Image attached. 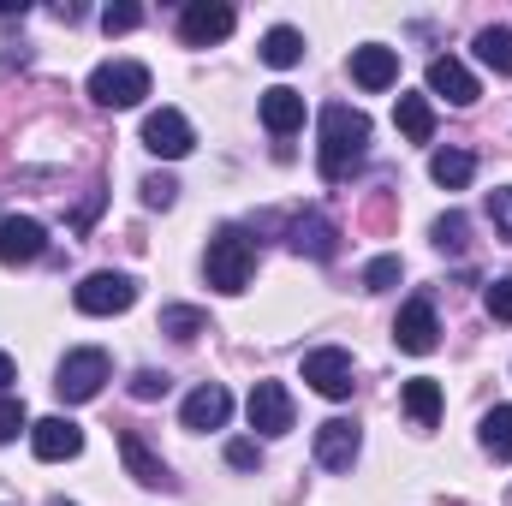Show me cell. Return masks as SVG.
I'll list each match as a JSON object with an SVG mask.
<instances>
[{"mask_svg":"<svg viewBox=\"0 0 512 506\" xmlns=\"http://www.w3.org/2000/svg\"><path fill=\"white\" fill-rule=\"evenodd\" d=\"M227 465L251 471V465H256V441H233V447H227Z\"/></svg>","mask_w":512,"mask_h":506,"instance_id":"cell-35","label":"cell"},{"mask_svg":"<svg viewBox=\"0 0 512 506\" xmlns=\"http://www.w3.org/2000/svg\"><path fill=\"white\" fill-rule=\"evenodd\" d=\"M12 381H18V364H12V352H0V393H6Z\"/></svg>","mask_w":512,"mask_h":506,"instance_id":"cell-36","label":"cell"},{"mask_svg":"<svg viewBox=\"0 0 512 506\" xmlns=\"http://www.w3.org/2000/svg\"><path fill=\"white\" fill-rule=\"evenodd\" d=\"M364 149H370V114H358L346 102H328L322 108V149H316L322 179L328 185L334 179H352V167L364 161Z\"/></svg>","mask_w":512,"mask_h":506,"instance_id":"cell-1","label":"cell"},{"mask_svg":"<svg viewBox=\"0 0 512 506\" xmlns=\"http://www.w3.org/2000/svg\"><path fill=\"white\" fill-rule=\"evenodd\" d=\"M393 126L405 131L411 143H429V137H435V108H429V96H399Z\"/></svg>","mask_w":512,"mask_h":506,"instance_id":"cell-22","label":"cell"},{"mask_svg":"<svg viewBox=\"0 0 512 506\" xmlns=\"http://www.w3.org/2000/svg\"><path fill=\"white\" fill-rule=\"evenodd\" d=\"M489 221H495V233L512 245V185H501V191H489Z\"/></svg>","mask_w":512,"mask_h":506,"instance_id":"cell-31","label":"cell"},{"mask_svg":"<svg viewBox=\"0 0 512 506\" xmlns=\"http://www.w3.org/2000/svg\"><path fill=\"white\" fill-rule=\"evenodd\" d=\"M393 346L411 352V358H423V352L441 346V322H435V304H429V298H411V304L399 310V322H393Z\"/></svg>","mask_w":512,"mask_h":506,"instance_id":"cell-9","label":"cell"},{"mask_svg":"<svg viewBox=\"0 0 512 506\" xmlns=\"http://www.w3.org/2000/svg\"><path fill=\"white\" fill-rule=\"evenodd\" d=\"M483 310H489L495 322H512V274H507V280H495V286L483 292Z\"/></svg>","mask_w":512,"mask_h":506,"instance_id":"cell-32","label":"cell"},{"mask_svg":"<svg viewBox=\"0 0 512 506\" xmlns=\"http://www.w3.org/2000/svg\"><path fill=\"white\" fill-rule=\"evenodd\" d=\"M245 411H251V429H256V435H286V429L298 423L292 393H286L280 381H256L251 399H245Z\"/></svg>","mask_w":512,"mask_h":506,"instance_id":"cell-10","label":"cell"},{"mask_svg":"<svg viewBox=\"0 0 512 506\" xmlns=\"http://www.w3.org/2000/svg\"><path fill=\"white\" fill-rule=\"evenodd\" d=\"M477 60H483V66H495L501 78H512V30H501V24L477 30Z\"/></svg>","mask_w":512,"mask_h":506,"instance_id":"cell-25","label":"cell"},{"mask_svg":"<svg viewBox=\"0 0 512 506\" xmlns=\"http://www.w3.org/2000/svg\"><path fill=\"white\" fill-rule=\"evenodd\" d=\"M405 411H411L417 429H435V417H441V381H429V376L405 381Z\"/></svg>","mask_w":512,"mask_h":506,"instance_id":"cell-23","label":"cell"},{"mask_svg":"<svg viewBox=\"0 0 512 506\" xmlns=\"http://www.w3.org/2000/svg\"><path fill=\"white\" fill-rule=\"evenodd\" d=\"M42 251H48V233H42V221H30V215H6V221H0V262H6V268H18V262H36Z\"/></svg>","mask_w":512,"mask_h":506,"instance_id":"cell-14","label":"cell"},{"mask_svg":"<svg viewBox=\"0 0 512 506\" xmlns=\"http://www.w3.org/2000/svg\"><path fill=\"white\" fill-rule=\"evenodd\" d=\"M227 417H233V393H227L221 381L191 387V393H185V405H179V423H185V429H221Z\"/></svg>","mask_w":512,"mask_h":506,"instance_id":"cell-13","label":"cell"},{"mask_svg":"<svg viewBox=\"0 0 512 506\" xmlns=\"http://www.w3.org/2000/svg\"><path fill=\"white\" fill-rule=\"evenodd\" d=\"M54 506H66V501H54Z\"/></svg>","mask_w":512,"mask_h":506,"instance_id":"cell-37","label":"cell"},{"mask_svg":"<svg viewBox=\"0 0 512 506\" xmlns=\"http://www.w3.org/2000/svg\"><path fill=\"white\" fill-rule=\"evenodd\" d=\"M137 24H143V6H137V0H120V6L102 12V30H108V36H126V30H137Z\"/></svg>","mask_w":512,"mask_h":506,"instance_id":"cell-28","label":"cell"},{"mask_svg":"<svg viewBox=\"0 0 512 506\" xmlns=\"http://www.w3.org/2000/svg\"><path fill=\"white\" fill-rule=\"evenodd\" d=\"M161 334H173L179 346H191L197 334H209V316L191 310V304H173V310H161Z\"/></svg>","mask_w":512,"mask_h":506,"instance_id":"cell-26","label":"cell"},{"mask_svg":"<svg viewBox=\"0 0 512 506\" xmlns=\"http://www.w3.org/2000/svg\"><path fill=\"white\" fill-rule=\"evenodd\" d=\"M304 381L322 393V399H352V352H340V346H316L310 358H304Z\"/></svg>","mask_w":512,"mask_h":506,"instance_id":"cell-7","label":"cell"},{"mask_svg":"<svg viewBox=\"0 0 512 506\" xmlns=\"http://www.w3.org/2000/svg\"><path fill=\"white\" fill-rule=\"evenodd\" d=\"M108 352L102 346H78V352H66L60 358V370H54V393L66 399V405H90L102 387H108Z\"/></svg>","mask_w":512,"mask_h":506,"instance_id":"cell-3","label":"cell"},{"mask_svg":"<svg viewBox=\"0 0 512 506\" xmlns=\"http://www.w3.org/2000/svg\"><path fill=\"white\" fill-rule=\"evenodd\" d=\"M358 447H364V435H358L352 417H328L316 429V465L322 471H352L358 465Z\"/></svg>","mask_w":512,"mask_h":506,"instance_id":"cell-12","label":"cell"},{"mask_svg":"<svg viewBox=\"0 0 512 506\" xmlns=\"http://www.w3.org/2000/svg\"><path fill=\"white\" fill-rule=\"evenodd\" d=\"M292 251L310 256V262H328V256L340 251V227H334L328 215H316V209H310V215H298V221H292Z\"/></svg>","mask_w":512,"mask_h":506,"instance_id":"cell-17","label":"cell"},{"mask_svg":"<svg viewBox=\"0 0 512 506\" xmlns=\"http://www.w3.org/2000/svg\"><path fill=\"white\" fill-rule=\"evenodd\" d=\"M120 459H126V471L143 483V489H173V471H167V465L143 447V435H131V429L120 435Z\"/></svg>","mask_w":512,"mask_h":506,"instance_id":"cell-19","label":"cell"},{"mask_svg":"<svg viewBox=\"0 0 512 506\" xmlns=\"http://www.w3.org/2000/svg\"><path fill=\"white\" fill-rule=\"evenodd\" d=\"M429 90L435 96H447L453 108H471L483 90H477V78H471V66L465 60H453V54H441V60H429Z\"/></svg>","mask_w":512,"mask_h":506,"instance_id":"cell-16","label":"cell"},{"mask_svg":"<svg viewBox=\"0 0 512 506\" xmlns=\"http://www.w3.org/2000/svg\"><path fill=\"white\" fill-rule=\"evenodd\" d=\"M262 126L274 131V137H292V131L304 126V96H298V90H286V84L262 90Z\"/></svg>","mask_w":512,"mask_h":506,"instance_id":"cell-18","label":"cell"},{"mask_svg":"<svg viewBox=\"0 0 512 506\" xmlns=\"http://www.w3.org/2000/svg\"><path fill=\"white\" fill-rule=\"evenodd\" d=\"M352 84H358V90H393V84H399V54L382 48V42L352 48Z\"/></svg>","mask_w":512,"mask_h":506,"instance_id":"cell-15","label":"cell"},{"mask_svg":"<svg viewBox=\"0 0 512 506\" xmlns=\"http://www.w3.org/2000/svg\"><path fill=\"white\" fill-rule=\"evenodd\" d=\"M179 36H185L191 48L227 42V36H233V6H227V0H191V6L179 12Z\"/></svg>","mask_w":512,"mask_h":506,"instance_id":"cell-8","label":"cell"},{"mask_svg":"<svg viewBox=\"0 0 512 506\" xmlns=\"http://www.w3.org/2000/svg\"><path fill=\"white\" fill-rule=\"evenodd\" d=\"M203 274H209V286H215V292H245V286H251V274H256V245L239 233V227H221V233L209 239Z\"/></svg>","mask_w":512,"mask_h":506,"instance_id":"cell-2","label":"cell"},{"mask_svg":"<svg viewBox=\"0 0 512 506\" xmlns=\"http://www.w3.org/2000/svg\"><path fill=\"white\" fill-rule=\"evenodd\" d=\"M256 54H262V66L286 72V66H298V60H304V36H298L292 24H274V30L262 36V48H256Z\"/></svg>","mask_w":512,"mask_h":506,"instance_id":"cell-20","label":"cell"},{"mask_svg":"<svg viewBox=\"0 0 512 506\" xmlns=\"http://www.w3.org/2000/svg\"><path fill=\"white\" fill-rule=\"evenodd\" d=\"M72 304H78L84 316H126L131 304H137V280H131V274H114V268L84 274L78 292H72Z\"/></svg>","mask_w":512,"mask_h":506,"instance_id":"cell-5","label":"cell"},{"mask_svg":"<svg viewBox=\"0 0 512 506\" xmlns=\"http://www.w3.org/2000/svg\"><path fill=\"white\" fill-rule=\"evenodd\" d=\"M393 280H399V256H376V262L364 268V286H370V292H387Z\"/></svg>","mask_w":512,"mask_h":506,"instance_id":"cell-33","label":"cell"},{"mask_svg":"<svg viewBox=\"0 0 512 506\" xmlns=\"http://www.w3.org/2000/svg\"><path fill=\"white\" fill-rule=\"evenodd\" d=\"M143 203H149V209H173V203H179V185H173L167 173H149V179H143Z\"/></svg>","mask_w":512,"mask_h":506,"instance_id":"cell-30","label":"cell"},{"mask_svg":"<svg viewBox=\"0 0 512 506\" xmlns=\"http://www.w3.org/2000/svg\"><path fill=\"white\" fill-rule=\"evenodd\" d=\"M471 173H477V161H471L465 149H435V155H429V179L447 185V191H465Z\"/></svg>","mask_w":512,"mask_h":506,"instance_id":"cell-21","label":"cell"},{"mask_svg":"<svg viewBox=\"0 0 512 506\" xmlns=\"http://www.w3.org/2000/svg\"><path fill=\"white\" fill-rule=\"evenodd\" d=\"M143 149L161 155V161H185V155L197 149V131H191V120H185L179 108H155V114L143 120Z\"/></svg>","mask_w":512,"mask_h":506,"instance_id":"cell-6","label":"cell"},{"mask_svg":"<svg viewBox=\"0 0 512 506\" xmlns=\"http://www.w3.org/2000/svg\"><path fill=\"white\" fill-rule=\"evenodd\" d=\"M18 429H30V411H24V399L0 393V447H6V441H18Z\"/></svg>","mask_w":512,"mask_h":506,"instance_id":"cell-27","label":"cell"},{"mask_svg":"<svg viewBox=\"0 0 512 506\" xmlns=\"http://www.w3.org/2000/svg\"><path fill=\"white\" fill-rule=\"evenodd\" d=\"M465 233H471V221H465L459 209L435 221V245H441V251H465Z\"/></svg>","mask_w":512,"mask_h":506,"instance_id":"cell-29","label":"cell"},{"mask_svg":"<svg viewBox=\"0 0 512 506\" xmlns=\"http://www.w3.org/2000/svg\"><path fill=\"white\" fill-rule=\"evenodd\" d=\"M167 387H173V381L161 376V370H137V376H131V399H161Z\"/></svg>","mask_w":512,"mask_h":506,"instance_id":"cell-34","label":"cell"},{"mask_svg":"<svg viewBox=\"0 0 512 506\" xmlns=\"http://www.w3.org/2000/svg\"><path fill=\"white\" fill-rule=\"evenodd\" d=\"M30 453H36L42 465L78 459V453H84V429H78L72 417H42V423H30Z\"/></svg>","mask_w":512,"mask_h":506,"instance_id":"cell-11","label":"cell"},{"mask_svg":"<svg viewBox=\"0 0 512 506\" xmlns=\"http://www.w3.org/2000/svg\"><path fill=\"white\" fill-rule=\"evenodd\" d=\"M149 96V66L137 60H102L90 72V102L96 108H137Z\"/></svg>","mask_w":512,"mask_h":506,"instance_id":"cell-4","label":"cell"},{"mask_svg":"<svg viewBox=\"0 0 512 506\" xmlns=\"http://www.w3.org/2000/svg\"><path fill=\"white\" fill-rule=\"evenodd\" d=\"M483 453L501 459V465H512V405H495V411L483 417Z\"/></svg>","mask_w":512,"mask_h":506,"instance_id":"cell-24","label":"cell"}]
</instances>
